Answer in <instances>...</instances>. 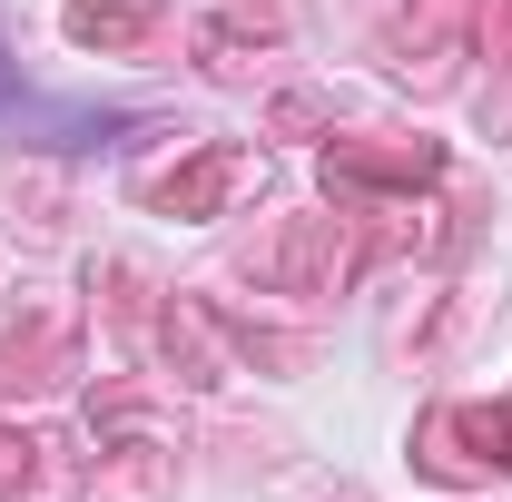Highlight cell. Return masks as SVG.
I'll return each instance as SVG.
<instances>
[{
	"label": "cell",
	"instance_id": "1",
	"mask_svg": "<svg viewBox=\"0 0 512 502\" xmlns=\"http://www.w3.org/2000/svg\"><path fill=\"white\" fill-rule=\"evenodd\" d=\"M0 89H10V79H0Z\"/></svg>",
	"mask_w": 512,
	"mask_h": 502
}]
</instances>
